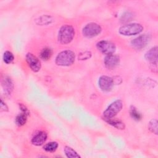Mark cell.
I'll list each match as a JSON object with an SVG mask.
<instances>
[{
    "instance_id": "obj_22",
    "label": "cell",
    "mask_w": 158,
    "mask_h": 158,
    "mask_svg": "<svg viewBox=\"0 0 158 158\" xmlns=\"http://www.w3.org/2000/svg\"><path fill=\"white\" fill-rule=\"evenodd\" d=\"M14 59V56L13 55V54L9 51H6L4 52V54H3V60L4 62L7 64H10Z\"/></svg>"
},
{
    "instance_id": "obj_16",
    "label": "cell",
    "mask_w": 158,
    "mask_h": 158,
    "mask_svg": "<svg viewBox=\"0 0 158 158\" xmlns=\"http://www.w3.org/2000/svg\"><path fill=\"white\" fill-rule=\"evenodd\" d=\"M52 18L49 15H42L36 19V23L38 25H46L50 24L52 22Z\"/></svg>"
},
{
    "instance_id": "obj_6",
    "label": "cell",
    "mask_w": 158,
    "mask_h": 158,
    "mask_svg": "<svg viewBox=\"0 0 158 158\" xmlns=\"http://www.w3.org/2000/svg\"><path fill=\"white\" fill-rule=\"evenodd\" d=\"M96 46L99 51L106 55L114 54L116 49L115 45L113 43L106 40H102L99 41L97 43Z\"/></svg>"
},
{
    "instance_id": "obj_7",
    "label": "cell",
    "mask_w": 158,
    "mask_h": 158,
    "mask_svg": "<svg viewBox=\"0 0 158 158\" xmlns=\"http://www.w3.org/2000/svg\"><path fill=\"white\" fill-rule=\"evenodd\" d=\"M151 36L148 34H144L138 36L131 41V46L136 49H141L144 48L150 41Z\"/></svg>"
},
{
    "instance_id": "obj_2",
    "label": "cell",
    "mask_w": 158,
    "mask_h": 158,
    "mask_svg": "<svg viewBox=\"0 0 158 158\" xmlns=\"http://www.w3.org/2000/svg\"><path fill=\"white\" fill-rule=\"evenodd\" d=\"M75 52L71 50H65L59 52L55 60V62L59 66H70L73 64L75 61Z\"/></svg>"
},
{
    "instance_id": "obj_12",
    "label": "cell",
    "mask_w": 158,
    "mask_h": 158,
    "mask_svg": "<svg viewBox=\"0 0 158 158\" xmlns=\"http://www.w3.org/2000/svg\"><path fill=\"white\" fill-rule=\"evenodd\" d=\"M144 57L151 64L157 62V47H152L144 55Z\"/></svg>"
},
{
    "instance_id": "obj_21",
    "label": "cell",
    "mask_w": 158,
    "mask_h": 158,
    "mask_svg": "<svg viewBox=\"0 0 158 158\" xmlns=\"http://www.w3.org/2000/svg\"><path fill=\"white\" fill-rule=\"evenodd\" d=\"M149 130L155 135L157 134V119H151L148 123Z\"/></svg>"
},
{
    "instance_id": "obj_18",
    "label": "cell",
    "mask_w": 158,
    "mask_h": 158,
    "mask_svg": "<svg viewBox=\"0 0 158 158\" xmlns=\"http://www.w3.org/2000/svg\"><path fill=\"white\" fill-rule=\"evenodd\" d=\"M58 146L59 144L56 141H51L46 143L43 146V149L46 152H52L56 151V149L58 148Z\"/></svg>"
},
{
    "instance_id": "obj_5",
    "label": "cell",
    "mask_w": 158,
    "mask_h": 158,
    "mask_svg": "<svg viewBox=\"0 0 158 158\" xmlns=\"http://www.w3.org/2000/svg\"><path fill=\"white\" fill-rule=\"evenodd\" d=\"M101 26L94 22H91L86 24L82 30V33L86 38H93L98 36L101 31Z\"/></svg>"
},
{
    "instance_id": "obj_20",
    "label": "cell",
    "mask_w": 158,
    "mask_h": 158,
    "mask_svg": "<svg viewBox=\"0 0 158 158\" xmlns=\"http://www.w3.org/2000/svg\"><path fill=\"white\" fill-rule=\"evenodd\" d=\"M27 115L22 112L21 114H19L15 118V123L18 126H22L25 125V123L27 122Z\"/></svg>"
},
{
    "instance_id": "obj_14",
    "label": "cell",
    "mask_w": 158,
    "mask_h": 158,
    "mask_svg": "<svg viewBox=\"0 0 158 158\" xmlns=\"http://www.w3.org/2000/svg\"><path fill=\"white\" fill-rule=\"evenodd\" d=\"M2 85L5 93H6L7 94H10L12 91L13 88H14L13 83L11 79L8 77H6L2 80Z\"/></svg>"
},
{
    "instance_id": "obj_10",
    "label": "cell",
    "mask_w": 158,
    "mask_h": 158,
    "mask_svg": "<svg viewBox=\"0 0 158 158\" xmlns=\"http://www.w3.org/2000/svg\"><path fill=\"white\" fill-rule=\"evenodd\" d=\"M104 65L109 69H113L118 65L120 57L114 54L107 55L104 58Z\"/></svg>"
},
{
    "instance_id": "obj_13",
    "label": "cell",
    "mask_w": 158,
    "mask_h": 158,
    "mask_svg": "<svg viewBox=\"0 0 158 158\" xmlns=\"http://www.w3.org/2000/svg\"><path fill=\"white\" fill-rule=\"evenodd\" d=\"M104 120L109 125H110L111 126L115 127L117 129H119V130H123L125 128V123L122 122L120 120L118 119H115L114 117L113 118H107V119H104Z\"/></svg>"
},
{
    "instance_id": "obj_24",
    "label": "cell",
    "mask_w": 158,
    "mask_h": 158,
    "mask_svg": "<svg viewBox=\"0 0 158 158\" xmlns=\"http://www.w3.org/2000/svg\"><path fill=\"white\" fill-rule=\"evenodd\" d=\"M0 105H1L0 109H1V112H7L9 110L8 106H7V104L2 99L1 100Z\"/></svg>"
},
{
    "instance_id": "obj_19",
    "label": "cell",
    "mask_w": 158,
    "mask_h": 158,
    "mask_svg": "<svg viewBox=\"0 0 158 158\" xmlns=\"http://www.w3.org/2000/svg\"><path fill=\"white\" fill-rule=\"evenodd\" d=\"M130 114L131 118L135 120L139 121L142 118L141 114L134 106H131L130 110Z\"/></svg>"
},
{
    "instance_id": "obj_9",
    "label": "cell",
    "mask_w": 158,
    "mask_h": 158,
    "mask_svg": "<svg viewBox=\"0 0 158 158\" xmlns=\"http://www.w3.org/2000/svg\"><path fill=\"white\" fill-rule=\"evenodd\" d=\"M114 83L112 78L106 75H102L99 78L98 86L102 91L107 92L112 89Z\"/></svg>"
},
{
    "instance_id": "obj_15",
    "label": "cell",
    "mask_w": 158,
    "mask_h": 158,
    "mask_svg": "<svg viewBox=\"0 0 158 158\" xmlns=\"http://www.w3.org/2000/svg\"><path fill=\"white\" fill-rule=\"evenodd\" d=\"M64 151L66 156L69 158H79L80 155L71 147L69 146H65L64 148Z\"/></svg>"
},
{
    "instance_id": "obj_3",
    "label": "cell",
    "mask_w": 158,
    "mask_h": 158,
    "mask_svg": "<svg viewBox=\"0 0 158 158\" xmlns=\"http://www.w3.org/2000/svg\"><path fill=\"white\" fill-rule=\"evenodd\" d=\"M143 27L138 23H127L119 28L118 32L123 36H133L141 33L143 31Z\"/></svg>"
},
{
    "instance_id": "obj_23",
    "label": "cell",
    "mask_w": 158,
    "mask_h": 158,
    "mask_svg": "<svg viewBox=\"0 0 158 158\" xmlns=\"http://www.w3.org/2000/svg\"><path fill=\"white\" fill-rule=\"evenodd\" d=\"M91 57V53L89 51H85L79 54L78 59L79 60H87Z\"/></svg>"
},
{
    "instance_id": "obj_25",
    "label": "cell",
    "mask_w": 158,
    "mask_h": 158,
    "mask_svg": "<svg viewBox=\"0 0 158 158\" xmlns=\"http://www.w3.org/2000/svg\"><path fill=\"white\" fill-rule=\"evenodd\" d=\"M19 107H20V109L22 112H23V113L27 114V115H28L30 114V112H29L28 109L27 108V107H26L25 105H23V104H22V103L19 104Z\"/></svg>"
},
{
    "instance_id": "obj_17",
    "label": "cell",
    "mask_w": 158,
    "mask_h": 158,
    "mask_svg": "<svg viewBox=\"0 0 158 158\" xmlns=\"http://www.w3.org/2000/svg\"><path fill=\"white\" fill-rule=\"evenodd\" d=\"M52 54V51L51 48H44L40 52V56L41 59L44 60H48L51 57Z\"/></svg>"
},
{
    "instance_id": "obj_1",
    "label": "cell",
    "mask_w": 158,
    "mask_h": 158,
    "mask_svg": "<svg viewBox=\"0 0 158 158\" xmlns=\"http://www.w3.org/2000/svg\"><path fill=\"white\" fill-rule=\"evenodd\" d=\"M75 30L70 25H62L58 33V40L62 44L70 43L75 36Z\"/></svg>"
},
{
    "instance_id": "obj_8",
    "label": "cell",
    "mask_w": 158,
    "mask_h": 158,
    "mask_svg": "<svg viewBox=\"0 0 158 158\" xmlns=\"http://www.w3.org/2000/svg\"><path fill=\"white\" fill-rule=\"evenodd\" d=\"M25 58L29 67L32 71L34 72H38L40 71L41 65L40 60L37 57H36L33 54L28 52Z\"/></svg>"
},
{
    "instance_id": "obj_4",
    "label": "cell",
    "mask_w": 158,
    "mask_h": 158,
    "mask_svg": "<svg viewBox=\"0 0 158 158\" xmlns=\"http://www.w3.org/2000/svg\"><path fill=\"white\" fill-rule=\"evenodd\" d=\"M123 107V102L120 99H117L112 102L104 111L103 117L104 119L110 118L114 117L118 114Z\"/></svg>"
},
{
    "instance_id": "obj_11",
    "label": "cell",
    "mask_w": 158,
    "mask_h": 158,
    "mask_svg": "<svg viewBox=\"0 0 158 158\" xmlns=\"http://www.w3.org/2000/svg\"><path fill=\"white\" fill-rule=\"evenodd\" d=\"M48 138V135L45 131H41L35 135L31 139V143L36 146L43 145Z\"/></svg>"
}]
</instances>
